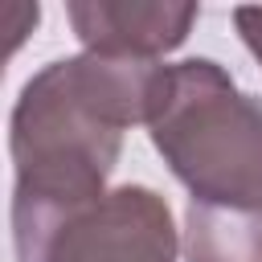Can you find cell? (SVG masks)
I'll return each mask as SVG.
<instances>
[{
    "label": "cell",
    "instance_id": "1",
    "mask_svg": "<svg viewBox=\"0 0 262 262\" xmlns=\"http://www.w3.org/2000/svg\"><path fill=\"white\" fill-rule=\"evenodd\" d=\"M164 61L78 53L33 74L12 106V242L16 262H37L61 217L106 192L123 131L147 123Z\"/></svg>",
    "mask_w": 262,
    "mask_h": 262
},
{
    "label": "cell",
    "instance_id": "2",
    "mask_svg": "<svg viewBox=\"0 0 262 262\" xmlns=\"http://www.w3.org/2000/svg\"><path fill=\"white\" fill-rule=\"evenodd\" d=\"M147 131L192 201L262 209V94H246L209 61L160 66Z\"/></svg>",
    "mask_w": 262,
    "mask_h": 262
},
{
    "label": "cell",
    "instance_id": "3",
    "mask_svg": "<svg viewBox=\"0 0 262 262\" xmlns=\"http://www.w3.org/2000/svg\"><path fill=\"white\" fill-rule=\"evenodd\" d=\"M176 246L168 201L147 184H119L61 217L37 262H176Z\"/></svg>",
    "mask_w": 262,
    "mask_h": 262
},
{
    "label": "cell",
    "instance_id": "4",
    "mask_svg": "<svg viewBox=\"0 0 262 262\" xmlns=\"http://www.w3.org/2000/svg\"><path fill=\"white\" fill-rule=\"evenodd\" d=\"M66 16L86 45V53H106V57H135V61H156L160 53L184 45L188 29L196 25L201 8L196 4H143V0H74L66 4Z\"/></svg>",
    "mask_w": 262,
    "mask_h": 262
},
{
    "label": "cell",
    "instance_id": "5",
    "mask_svg": "<svg viewBox=\"0 0 262 262\" xmlns=\"http://www.w3.org/2000/svg\"><path fill=\"white\" fill-rule=\"evenodd\" d=\"M184 258L188 262H262V209L188 201Z\"/></svg>",
    "mask_w": 262,
    "mask_h": 262
},
{
    "label": "cell",
    "instance_id": "6",
    "mask_svg": "<svg viewBox=\"0 0 262 262\" xmlns=\"http://www.w3.org/2000/svg\"><path fill=\"white\" fill-rule=\"evenodd\" d=\"M233 25H237L246 49H250V53L258 57V66H262V4H246V8H237V12H233Z\"/></svg>",
    "mask_w": 262,
    "mask_h": 262
}]
</instances>
